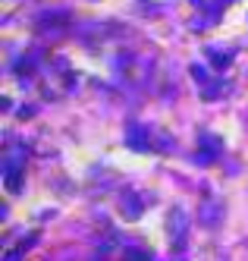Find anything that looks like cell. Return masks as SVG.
<instances>
[{"mask_svg":"<svg viewBox=\"0 0 248 261\" xmlns=\"http://www.w3.org/2000/svg\"><path fill=\"white\" fill-rule=\"evenodd\" d=\"M220 214H223L220 201H217V198H204V204H201V217H204L207 227H217V223H220Z\"/></svg>","mask_w":248,"mask_h":261,"instance_id":"6","label":"cell"},{"mask_svg":"<svg viewBox=\"0 0 248 261\" xmlns=\"http://www.w3.org/2000/svg\"><path fill=\"white\" fill-rule=\"evenodd\" d=\"M29 246H32V239H29V242H22V246H19V249H13V252H7V258H4V261H19V258H22V255H25V249H29Z\"/></svg>","mask_w":248,"mask_h":261,"instance_id":"9","label":"cell"},{"mask_svg":"<svg viewBox=\"0 0 248 261\" xmlns=\"http://www.w3.org/2000/svg\"><path fill=\"white\" fill-rule=\"evenodd\" d=\"M38 29H41V32L69 29V16H66V13H44V19H38Z\"/></svg>","mask_w":248,"mask_h":261,"instance_id":"5","label":"cell"},{"mask_svg":"<svg viewBox=\"0 0 248 261\" xmlns=\"http://www.w3.org/2000/svg\"><path fill=\"white\" fill-rule=\"evenodd\" d=\"M142 208H145V198H139L135 192H126V195H123V211H126L129 220L142 217Z\"/></svg>","mask_w":248,"mask_h":261,"instance_id":"7","label":"cell"},{"mask_svg":"<svg viewBox=\"0 0 248 261\" xmlns=\"http://www.w3.org/2000/svg\"><path fill=\"white\" fill-rule=\"evenodd\" d=\"M198 142H201V151H198V161H201V164H211L214 158H220L223 145H220V139H217V136H201Z\"/></svg>","mask_w":248,"mask_h":261,"instance_id":"4","label":"cell"},{"mask_svg":"<svg viewBox=\"0 0 248 261\" xmlns=\"http://www.w3.org/2000/svg\"><path fill=\"white\" fill-rule=\"evenodd\" d=\"M123 255H126V261H154L151 252H139V249H126Z\"/></svg>","mask_w":248,"mask_h":261,"instance_id":"8","label":"cell"},{"mask_svg":"<svg viewBox=\"0 0 248 261\" xmlns=\"http://www.w3.org/2000/svg\"><path fill=\"white\" fill-rule=\"evenodd\" d=\"M167 233H170V239H173V249H182V246H185V236H188V220H185V214H182L179 208H176V211H170Z\"/></svg>","mask_w":248,"mask_h":261,"instance_id":"2","label":"cell"},{"mask_svg":"<svg viewBox=\"0 0 248 261\" xmlns=\"http://www.w3.org/2000/svg\"><path fill=\"white\" fill-rule=\"evenodd\" d=\"M126 145L132 148V151H151V148H154V142H151V129H145L139 123H129L126 126Z\"/></svg>","mask_w":248,"mask_h":261,"instance_id":"3","label":"cell"},{"mask_svg":"<svg viewBox=\"0 0 248 261\" xmlns=\"http://www.w3.org/2000/svg\"><path fill=\"white\" fill-rule=\"evenodd\" d=\"M22 176H25V148L22 145H10L7 158H4V186H7V192H19Z\"/></svg>","mask_w":248,"mask_h":261,"instance_id":"1","label":"cell"}]
</instances>
